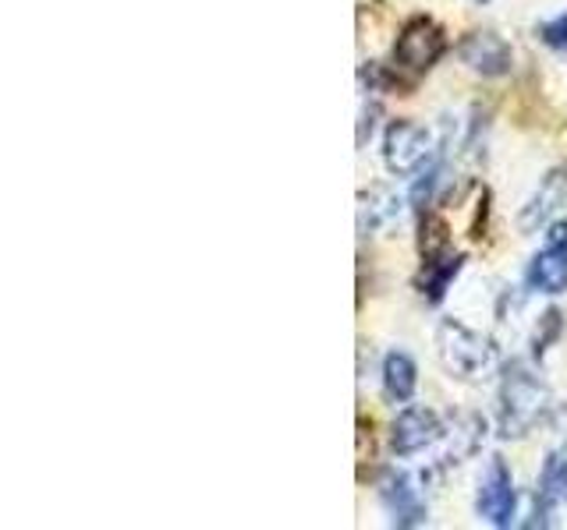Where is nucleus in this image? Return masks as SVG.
Here are the masks:
<instances>
[{"instance_id":"f257e3e1","label":"nucleus","mask_w":567,"mask_h":530,"mask_svg":"<svg viewBox=\"0 0 567 530\" xmlns=\"http://www.w3.org/2000/svg\"><path fill=\"white\" fill-rule=\"evenodd\" d=\"M549 390L529 364H511L500 382V436L522 439L546 417Z\"/></svg>"},{"instance_id":"f03ea898","label":"nucleus","mask_w":567,"mask_h":530,"mask_svg":"<svg viewBox=\"0 0 567 530\" xmlns=\"http://www.w3.org/2000/svg\"><path fill=\"white\" fill-rule=\"evenodd\" d=\"M436 347H440L444 364L462 379H479L490 372L497 361V347L490 343V336L454 323V318H444V323H440Z\"/></svg>"},{"instance_id":"7ed1b4c3","label":"nucleus","mask_w":567,"mask_h":530,"mask_svg":"<svg viewBox=\"0 0 567 530\" xmlns=\"http://www.w3.org/2000/svg\"><path fill=\"white\" fill-rule=\"evenodd\" d=\"M529 291L535 294H564L567 291V219H557L546 234V245L532 255L525 272Z\"/></svg>"},{"instance_id":"20e7f679","label":"nucleus","mask_w":567,"mask_h":530,"mask_svg":"<svg viewBox=\"0 0 567 530\" xmlns=\"http://www.w3.org/2000/svg\"><path fill=\"white\" fill-rule=\"evenodd\" d=\"M447 50V40H444V29H440L436 22L430 19H412L404 29L398 43H393V64L404 71H430L433 64L444 57Z\"/></svg>"},{"instance_id":"39448f33","label":"nucleus","mask_w":567,"mask_h":530,"mask_svg":"<svg viewBox=\"0 0 567 530\" xmlns=\"http://www.w3.org/2000/svg\"><path fill=\"white\" fill-rule=\"evenodd\" d=\"M433 159V135L422 124L393 121L383 135V163L390 173H415Z\"/></svg>"},{"instance_id":"423d86ee","label":"nucleus","mask_w":567,"mask_h":530,"mask_svg":"<svg viewBox=\"0 0 567 530\" xmlns=\"http://www.w3.org/2000/svg\"><path fill=\"white\" fill-rule=\"evenodd\" d=\"M514 506H518V492H514V477L508 471V463L493 460L490 471H486L479 495H476V512L493 527H511L514 520Z\"/></svg>"},{"instance_id":"0eeeda50","label":"nucleus","mask_w":567,"mask_h":530,"mask_svg":"<svg viewBox=\"0 0 567 530\" xmlns=\"http://www.w3.org/2000/svg\"><path fill=\"white\" fill-rule=\"evenodd\" d=\"M380 506L393 527H419L425 523V503L412 474L404 471H387L380 477Z\"/></svg>"},{"instance_id":"6e6552de","label":"nucleus","mask_w":567,"mask_h":530,"mask_svg":"<svg viewBox=\"0 0 567 530\" xmlns=\"http://www.w3.org/2000/svg\"><path fill=\"white\" fill-rule=\"evenodd\" d=\"M440 439H444V425L425 407H404L398 414V421L390 425V449L398 456H415Z\"/></svg>"},{"instance_id":"1a4fd4ad","label":"nucleus","mask_w":567,"mask_h":530,"mask_svg":"<svg viewBox=\"0 0 567 530\" xmlns=\"http://www.w3.org/2000/svg\"><path fill=\"white\" fill-rule=\"evenodd\" d=\"M462 60L482 78H500L511 71V46L497 32H471L462 43Z\"/></svg>"},{"instance_id":"9d476101","label":"nucleus","mask_w":567,"mask_h":530,"mask_svg":"<svg viewBox=\"0 0 567 530\" xmlns=\"http://www.w3.org/2000/svg\"><path fill=\"white\" fill-rule=\"evenodd\" d=\"M567 202V170H554L540 184V191L532 195V202L522 208V216H518V227L525 234H532L535 227H543V223L557 213V208Z\"/></svg>"},{"instance_id":"9b49d317","label":"nucleus","mask_w":567,"mask_h":530,"mask_svg":"<svg viewBox=\"0 0 567 530\" xmlns=\"http://www.w3.org/2000/svg\"><path fill=\"white\" fill-rule=\"evenodd\" d=\"M560 503H567V456L549 453L540 474V488H535V523L546 527Z\"/></svg>"},{"instance_id":"f8f14e48","label":"nucleus","mask_w":567,"mask_h":530,"mask_svg":"<svg viewBox=\"0 0 567 530\" xmlns=\"http://www.w3.org/2000/svg\"><path fill=\"white\" fill-rule=\"evenodd\" d=\"M415 385H419V368L415 361L408 358L404 350H393L383 358V393L393 404H408L415 396Z\"/></svg>"},{"instance_id":"ddd939ff","label":"nucleus","mask_w":567,"mask_h":530,"mask_svg":"<svg viewBox=\"0 0 567 530\" xmlns=\"http://www.w3.org/2000/svg\"><path fill=\"white\" fill-rule=\"evenodd\" d=\"M462 266H465V255H451V251L440 255V259L425 262V272H422V280H419L422 297L430 301V304L444 301L447 291H451V283H454V277L462 272Z\"/></svg>"},{"instance_id":"4468645a","label":"nucleus","mask_w":567,"mask_h":530,"mask_svg":"<svg viewBox=\"0 0 567 530\" xmlns=\"http://www.w3.org/2000/svg\"><path fill=\"white\" fill-rule=\"evenodd\" d=\"M401 213V202L390 195L387 188H373L369 195H362V208H358V227L362 230H369V234H376V230H383L387 223Z\"/></svg>"},{"instance_id":"2eb2a0df","label":"nucleus","mask_w":567,"mask_h":530,"mask_svg":"<svg viewBox=\"0 0 567 530\" xmlns=\"http://www.w3.org/2000/svg\"><path fill=\"white\" fill-rule=\"evenodd\" d=\"M419 251H422V262L440 259V255L451 251V227L444 216L436 213H425L422 216V227H419Z\"/></svg>"},{"instance_id":"dca6fc26","label":"nucleus","mask_w":567,"mask_h":530,"mask_svg":"<svg viewBox=\"0 0 567 530\" xmlns=\"http://www.w3.org/2000/svg\"><path fill=\"white\" fill-rule=\"evenodd\" d=\"M540 36H543V43L549 46V50L567 54V14H557V19H549L540 29Z\"/></svg>"}]
</instances>
